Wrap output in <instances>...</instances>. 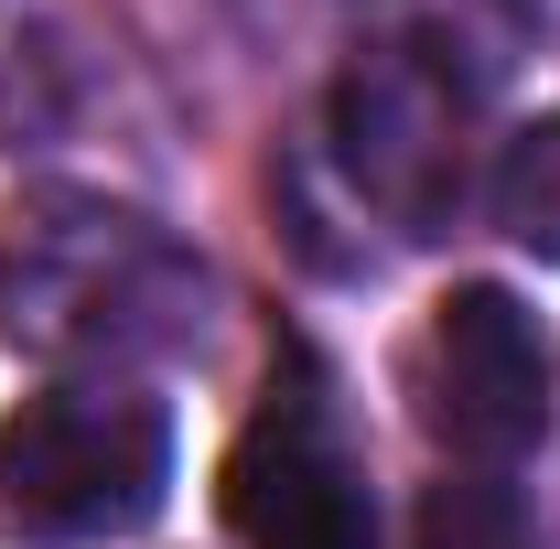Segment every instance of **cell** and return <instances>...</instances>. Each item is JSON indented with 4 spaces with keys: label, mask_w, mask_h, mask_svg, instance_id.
I'll return each mask as SVG.
<instances>
[{
    "label": "cell",
    "mask_w": 560,
    "mask_h": 549,
    "mask_svg": "<svg viewBox=\"0 0 560 549\" xmlns=\"http://www.w3.org/2000/svg\"><path fill=\"white\" fill-rule=\"evenodd\" d=\"M215 324V270L119 195L44 184L0 215V335L66 377H140L195 355Z\"/></svg>",
    "instance_id": "obj_1"
},
{
    "label": "cell",
    "mask_w": 560,
    "mask_h": 549,
    "mask_svg": "<svg viewBox=\"0 0 560 549\" xmlns=\"http://www.w3.org/2000/svg\"><path fill=\"white\" fill-rule=\"evenodd\" d=\"M173 495V410L140 377H55L0 420V549H108Z\"/></svg>",
    "instance_id": "obj_2"
},
{
    "label": "cell",
    "mask_w": 560,
    "mask_h": 549,
    "mask_svg": "<svg viewBox=\"0 0 560 549\" xmlns=\"http://www.w3.org/2000/svg\"><path fill=\"white\" fill-rule=\"evenodd\" d=\"M475 108L486 86L464 66H442L431 44H399V33H366L324 97V151H335L346 206L377 215L388 237H442L475 173Z\"/></svg>",
    "instance_id": "obj_3"
},
{
    "label": "cell",
    "mask_w": 560,
    "mask_h": 549,
    "mask_svg": "<svg viewBox=\"0 0 560 549\" xmlns=\"http://www.w3.org/2000/svg\"><path fill=\"white\" fill-rule=\"evenodd\" d=\"M237 549H377V484H366V442L346 420L335 366L302 335H280L259 410L226 442V484H215Z\"/></svg>",
    "instance_id": "obj_4"
},
{
    "label": "cell",
    "mask_w": 560,
    "mask_h": 549,
    "mask_svg": "<svg viewBox=\"0 0 560 549\" xmlns=\"http://www.w3.org/2000/svg\"><path fill=\"white\" fill-rule=\"evenodd\" d=\"M410 399H420V431L464 475L528 464L539 431H550V335H539V313L495 280L442 291L410 344Z\"/></svg>",
    "instance_id": "obj_5"
},
{
    "label": "cell",
    "mask_w": 560,
    "mask_h": 549,
    "mask_svg": "<svg viewBox=\"0 0 560 549\" xmlns=\"http://www.w3.org/2000/svg\"><path fill=\"white\" fill-rule=\"evenodd\" d=\"M486 215L528 259L560 270V108L528 119V130H506V151H495V173H486Z\"/></svg>",
    "instance_id": "obj_6"
},
{
    "label": "cell",
    "mask_w": 560,
    "mask_h": 549,
    "mask_svg": "<svg viewBox=\"0 0 560 549\" xmlns=\"http://www.w3.org/2000/svg\"><path fill=\"white\" fill-rule=\"evenodd\" d=\"M410 549H539V539H528V506H517L506 475H464V464H453V475L420 495Z\"/></svg>",
    "instance_id": "obj_7"
}]
</instances>
